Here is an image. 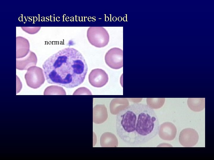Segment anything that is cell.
Listing matches in <instances>:
<instances>
[{"instance_id": "obj_1", "label": "cell", "mask_w": 214, "mask_h": 160, "mask_svg": "<svg viewBox=\"0 0 214 160\" xmlns=\"http://www.w3.org/2000/svg\"><path fill=\"white\" fill-rule=\"evenodd\" d=\"M117 134L124 142L131 145L144 143L158 133L159 121L153 109L148 105L134 103L117 114Z\"/></svg>"}, {"instance_id": "obj_2", "label": "cell", "mask_w": 214, "mask_h": 160, "mask_svg": "<svg viewBox=\"0 0 214 160\" xmlns=\"http://www.w3.org/2000/svg\"><path fill=\"white\" fill-rule=\"evenodd\" d=\"M42 66L48 83L68 88L82 83L88 71L83 55L71 47L63 49L53 54L45 61Z\"/></svg>"}, {"instance_id": "obj_3", "label": "cell", "mask_w": 214, "mask_h": 160, "mask_svg": "<svg viewBox=\"0 0 214 160\" xmlns=\"http://www.w3.org/2000/svg\"><path fill=\"white\" fill-rule=\"evenodd\" d=\"M89 43L98 48L106 46L109 41V34L106 29L103 27H90L86 34Z\"/></svg>"}, {"instance_id": "obj_4", "label": "cell", "mask_w": 214, "mask_h": 160, "mask_svg": "<svg viewBox=\"0 0 214 160\" xmlns=\"http://www.w3.org/2000/svg\"><path fill=\"white\" fill-rule=\"evenodd\" d=\"M106 64L113 69H118L123 66V51L119 48L114 47L108 50L105 56Z\"/></svg>"}, {"instance_id": "obj_5", "label": "cell", "mask_w": 214, "mask_h": 160, "mask_svg": "<svg viewBox=\"0 0 214 160\" xmlns=\"http://www.w3.org/2000/svg\"><path fill=\"white\" fill-rule=\"evenodd\" d=\"M199 135L194 129L190 128L182 130L180 132L179 140L180 144L185 147H192L197 143Z\"/></svg>"}, {"instance_id": "obj_6", "label": "cell", "mask_w": 214, "mask_h": 160, "mask_svg": "<svg viewBox=\"0 0 214 160\" xmlns=\"http://www.w3.org/2000/svg\"><path fill=\"white\" fill-rule=\"evenodd\" d=\"M88 80L92 86L99 88L104 86L107 83L108 77L104 70L100 68H95L92 70L90 73Z\"/></svg>"}, {"instance_id": "obj_7", "label": "cell", "mask_w": 214, "mask_h": 160, "mask_svg": "<svg viewBox=\"0 0 214 160\" xmlns=\"http://www.w3.org/2000/svg\"><path fill=\"white\" fill-rule=\"evenodd\" d=\"M177 133V128L174 124L166 122L159 126L158 134L163 140L171 141L175 138Z\"/></svg>"}, {"instance_id": "obj_8", "label": "cell", "mask_w": 214, "mask_h": 160, "mask_svg": "<svg viewBox=\"0 0 214 160\" xmlns=\"http://www.w3.org/2000/svg\"><path fill=\"white\" fill-rule=\"evenodd\" d=\"M108 114L106 108L104 105H98L93 110V122L96 124H101L107 119Z\"/></svg>"}, {"instance_id": "obj_9", "label": "cell", "mask_w": 214, "mask_h": 160, "mask_svg": "<svg viewBox=\"0 0 214 160\" xmlns=\"http://www.w3.org/2000/svg\"><path fill=\"white\" fill-rule=\"evenodd\" d=\"M100 143L102 147H117L118 144L116 136L109 132L102 134L100 137Z\"/></svg>"}, {"instance_id": "obj_10", "label": "cell", "mask_w": 214, "mask_h": 160, "mask_svg": "<svg viewBox=\"0 0 214 160\" xmlns=\"http://www.w3.org/2000/svg\"><path fill=\"white\" fill-rule=\"evenodd\" d=\"M189 107L194 111H200L205 108V98H189L188 100Z\"/></svg>"}, {"instance_id": "obj_11", "label": "cell", "mask_w": 214, "mask_h": 160, "mask_svg": "<svg viewBox=\"0 0 214 160\" xmlns=\"http://www.w3.org/2000/svg\"><path fill=\"white\" fill-rule=\"evenodd\" d=\"M148 105L152 108L156 109L161 107L165 102L164 98L147 99Z\"/></svg>"}, {"instance_id": "obj_12", "label": "cell", "mask_w": 214, "mask_h": 160, "mask_svg": "<svg viewBox=\"0 0 214 160\" xmlns=\"http://www.w3.org/2000/svg\"><path fill=\"white\" fill-rule=\"evenodd\" d=\"M48 90L45 91L44 95H66V93L64 89L56 86H51Z\"/></svg>"}, {"instance_id": "obj_13", "label": "cell", "mask_w": 214, "mask_h": 160, "mask_svg": "<svg viewBox=\"0 0 214 160\" xmlns=\"http://www.w3.org/2000/svg\"><path fill=\"white\" fill-rule=\"evenodd\" d=\"M73 95H92L90 91L84 87L79 88L76 90Z\"/></svg>"}]
</instances>
